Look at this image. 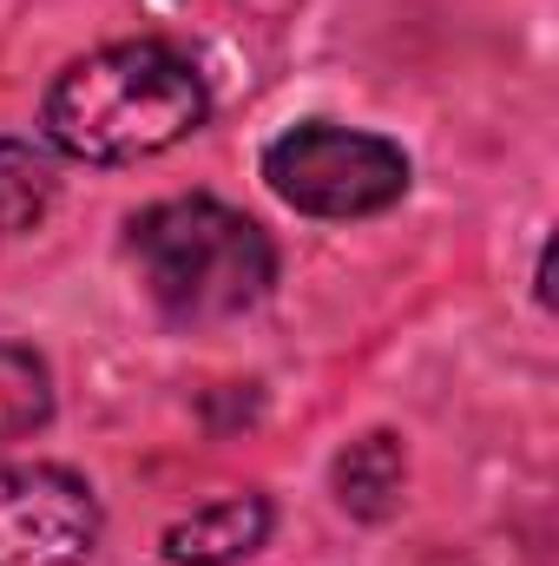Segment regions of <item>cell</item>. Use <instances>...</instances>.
<instances>
[{
  "mask_svg": "<svg viewBox=\"0 0 559 566\" xmlns=\"http://www.w3.org/2000/svg\"><path fill=\"white\" fill-rule=\"evenodd\" d=\"M211 119V86L171 40H119L73 60L40 106L46 139L80 165H139Z\"/></svg>",
  "mask_w": 559,
  "mask_h": 566,
  "instance_id": "obj_1",
  "label": "cell"
},
{
  "mask_svg": "<svg viewBox=\"0 0 559 566\" xmlns=\"http://www.w3.org/2000/svg\"><path fill=\"white\" fill-rule=\"evenodd\" d=\"M151 303L171 323H231L257 310L277 283V244L257 218L218 198H165L126 224Z\"/></svg>",
  "mask_w": 559,
  "mask_h": 566,
  "instance_id": "obj_2",
  "label": "cell"
},
{
  "mask_svg": "<svg viewBox=\"0 0 559 566\" xmlns=\"http://www.w3.org/2000/svg\"><path fill=\"white\" fill-rule=\"evenodd\" d=\"M264 185L303 218H376L409 191V151L382 133L303 119L264 145Z\"/></svg>",
  "mask_w": 559,
  "mask_h": 566,
  "instance_id": "obj_3",
  "label": "cell"
},
{
  "mask_svg": "<svg viewBox=\"0 0 559 566\" xmlns=\"http://www.w3.org/2000/svg\"><path fill=\"white\" fill-rule=\"evenodd\" d=\"M99 494L60 461L0 468V566H80L99 547Z\"/></svg>",
  "mask_w": 559,
  "mask_h": 566,
  "instance_id": "obj_4",
  "label": "cell"
},
{
  "mask_svg": "<svg viewBox=\"0 0 559 566\" xmlns=\"http://www.w3.org/2000/svg\"><path fill=\"white\" fill-rule=\"evenodd\" d=\"M271 521H277V514H271L264 494H224V501H211V507L171 521L158 554L171 566H231V560H244V554H257V547L271 541Z\"/></svg>",
  "mask_w": 559,
  "mask_h": 566,
  "instance_id": "obj_5",
  "label": "cell"
},
{
  "mask_svg": "<svg viewBox=\"0 0 559 566\" xmlns=\"http://www.w3.org/2000/svg\"><path fill=\"white\" fill-rule=\"evenodd\" d=\"M336 481V501L356 514V521H389L395 501H402V481H409V454H402V434L389 428H369L362 441H349L329 468Z\"/></svg>",
  "mask_w": 559,
  "mask_h": 566,
  "instance_id": "obj_6",
  "label": "cell"
},
{
  "mask_svg": "<svg viewBox=\"0 0 559 566\" xmlns=\"http://www.w3.org/2000/svg\"><path fill=\"white\" fill-rule=\"evenodd\" d=\"M60 198V165L27 139H0V238L33 231Z\"/></svg>",
  "mask_w": 559,
  "mask_h": 566,
  "instance_id": "obj_7",
  "label": "cell"
},
{
  "mask_svg": "<svg viewBox=\"0 0 559 566\" xmlns=\"http://www.w3.org/2000/svg\"><path fill=\"white\" fill-rule=\"evenodd\" d=\"M53 422V369L27 343H0V448Z\"/></svg>",
  "mask_w": 559,
  "mask_h": 566,
  "instance_id": "obj_8",
  "label": "cell"
}]
</instances>
